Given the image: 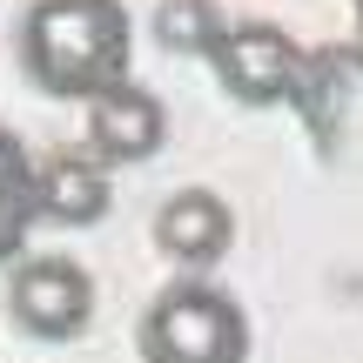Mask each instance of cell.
Wrapping results in <instances>:
<instances>
[{
    "mask_svg": "<svg viewBox=\"0 0 363 363\" xmlns=\"http://www.w3.org/2000/svg\"><path fill=\"white\" fill-rule=\"evenodd\" d=\"M21 74L54 101H101L128 81L135 34L121 0H34L21 13Z\"/></svg>",
    "mask_w": 363,
    "mask_h": 363,
    "instance_id": "obj_1",
    "label": "cell"
},
{
    "mask_svg": "<svg viewBox=\"0 0 363 363\" xmlns=\"http://www.w3.org/2000/svg\"><path fill=\"white\" fill-rule=\"evenodd\" d=\"M142 363H249V316L216 283H175L135 323Z\"/></svg>",
    "mask_w": 363,
    "mask_h": 363,
    "instance_id": "obj_2",
    "label": "cell"
},
{
    "mask_svg": "<svg viewBox=\"0 0 363 363\" xmlns=\"http://www.w3.org/2000/svg\"><path fill=\"white\" fill-rule=\"evenodd\" d=\"M7 316L34 343H67L94 323V276L74 256H21L7 276Z\"/></svg>",
    "mask_w": 363,
    "mask_h": 363,
    "instance_id": "obj_3",
    "label": "cell"
},
{
    "mask_svg": "<svg viewBox=\"0 0 363 363\" xmlns=\"http://www.w3.org/2000/svg\"><path fill=\"white\" fill-rule=\"evenodd\" d=\"M208 67L216 81L249 108H269V101H289L303 81V48L269 21H242V27H222L216 48H208Z\"/></svg>",
    "mask_w": 363,
    "mask_h": 363,
    "instance_id": "obj_4",
    "label": "cell"
},
{
    "mask_svg": "<svg viewBox=\"0 0 363 363\" xmlns=\"http://www.w3.org/2000/svg\"><path fill=\"white\" fill-rule=\"evenodd\" d=\"M235 242V216L216 189H175L155 208V249L182 269H208L222 262V249Z\"/></svg>",
    "mask_w": 363,
    "mask_h": 363,
    "instance_id": "obj_5",
    "label": "cell"
},
{
    "mask_svg": "<svg viewBox=\"0 0 363 363\" xmlns=\"http://www.w3.org/2000/svg\"><path fill=\"white\" fill-rule=\"evenodd\" d=\"M162 135H169V115H162V101L148 88H135V81H121V88L101 94V101H88V148H94V162H148L162 148Z\"/></svg>",
    "mask_w": 363,
    "mask_h": 363,
    "instance_id": "obj_6",
    "label": "cell"
},
{
    "mask_svg": "<svg viewBox=\"0 0 363 363\" xmlns=\"http://www.w3.org/2000/svg\"><path fill=\"white\" fill-rule=\"evenodd\" d=\"M108 169L94 155H48L40 162V222L61 229H88L108 216Z\"/></svg>",
    "mask_w": 363,
    "mask_h": 363,
    "instance_id": "obj_7",
    "label": "cell"
},
{
    "mask_svg": "<svg viewBox=\"0 0 363 363\" xmlns=\"http://www.w3.org/2000/svg\"><path fill=\"white\" fill-rule=\"evenodd\" d=\"M34 222H40V162H27V148L0 128V262L27 249Z\"/></svg>",
    "mask_w": 363,
    "mask_h": 363,
    "instance_id": "obj_8",
    "label": "cell"
},
{
    "mask_svg": "<svg viewBox=\"0 0 363 363\" xmlns=\"http://www.w3.org/2000/svg\"><path fill=\"white\" fill-rule=\"evenodd\" d=\"M155 34H162V48H175V54H208L216 34H222V21L208 13V0H162Z\"/></svg>",
    "mask_w": 363,
    "mask_h": 363,
    "instance_id": "obj_9",
    "label": "cell"
},
{
    "mask_svg": "<svg viewBox=\"0 0 363 363\" xmlns=\"http://www.w3.org/2000/svg\"><path fill=\"white\" fill-rule=\"evenodd\" d=\"M357 54H363V0H357Z\"/></svg>",
    "mask_w": 363,
    "mask_h": 363,
    "instance_id": "obj_10",
    "label": "cell"
}]
</instances>
